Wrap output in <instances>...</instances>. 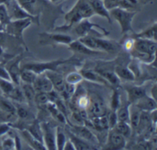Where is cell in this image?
<instances>
[{
	"instance_id": "obj_1",
	"label": "cell",
	"mask_w": 157,
	"mask_h": 150,
	"mask_svg": "<svg viewBox=\"0 0 157 150\" xmlns=\"http://www.w3.org/2000/svg\"><path fill=\"white\" fill-rule=\"evenodd\" d=\"M110 17H113L121 27L122 33L132 31V21L136 12H130L121 7L114 8L109 11Z\"/></svg>"
},
{
	"instance_id": "obj_2",
	"label": "cell",
	"mask_w": 157,
	"mask_h": 150,
	"mask_svg": "<svg viewBox=\"0 0 157 150\" xmlns=\"http://www.w3.org/2000/svg\"><path fill=\"white\" fill-rule=\"evenodd\" d=\"M78 41L85 44L89 48L98 51H110L114 50L115 48V45L110 41L97 38V37L90 36V35L81 37Z\"/></svg>"
},
{
	"instance_id": "obj_3",
	"label": "cell",
	"mask_w": 157,
	"mask_h": 150,
	"mask_svg": "<svg viewBox=\"0 0 157 150\" xmlns=\"http://www.w3.org/2000/svg\"><path fill=\"white\" fill-rule=\"evenodd\" d=\"M67 60H56L50 62H41V63H29L25 64L22 68L29 69L35 72L36 74H41L44 73L47 70H56L58 66L64 64Z\"/></svg>"
},
{
	"instance_id": "obj_4",
	"label": "cell",
	"mask_w": 157,
	"mask_h": 150,
	"mask_svg": "<svg viewBox=\"0 0 157 150\" xmlns=\"http://www.w3.org/2000/svg\"><path fill=\"white\" fill-rule=\"evenodd\" d=\"M31 24H32L31 18H19L13 21L10 20V21L6 25V31L11 35L21 37L22 35L23 31L30 26Z\"/></svg>"
},
{
	"instance_id": "obj_5",
	"label": "cell",
	"mask_w": 157,
	"mask_h": 150,
	"mask_svg": "<svg viewBox=\"0 0 157 150\" xmlns=\"http://www.w3.org/2000/svg\"><path fill=\"white\" fill-rule=\"evenodd\" d=\"M133 47L137 53L152 56L156 53V42L153 40L139 38L133 43Z\"/></svg>"
},
{
	"instance_id": "obj_6",
	"label": "cell",
	"mask_w": 157,
	"mask_h": 150,
	"mask_svg": "<svg viewBox=\"0 0 157 150\" xmlns=\"http://www.w3.org/2000/svg\"><path fill=\"white\" fill-rule=\"evenodd\" d=\"M32 84L36 93H38V92L48 93L54 90L52 82L44 73L37 75L36 78Z\"/></svg>"
},
{
	"instance_id": "obj_7",
	"label": "cell",
	"mask_w": 157,
	"mask_h": 150,
	"mask_svg": "<svg viewBox=\"0 0 157 150\" xmlns=\"http://www.w3.org/2000/svg\"><path fill=\"white\" fill-rule=\"evenodd\" d=\"M44 74L48 77L53 85V88L55 91L61 93L64 90L65 86V80L60 73H57L56 70H47Z\"/></svg>"
},
{
	"instance_id": "obj_8",
	"label": "cell",
	"mask_w": 157,
	"mask_h": 150,
	"mask_svg": "<svg viewBox=\"0 0 157 150\" xmlns=\"http://www.w3.org/2000/svg\"><path fill=\"white\" fill-rule=\"evenodd\" d=\"M43 131V142L46 149L55 150L56 148V142H55V134L52 132L51 127L47 123L42 125Z\"/></svg>"
},
{
	"instance_id": "obj_9",
	"label": "cell",
	"mask_w": 157,
	"mask_h": 150,
	"mask_svg": "<svg viewBox=\"0 0 157 150\" xmlns=\"http://www.w3.org/2000/svg\"><path fill=\"white\" fill-rule=\"evenodd\" d=\"M108 143L112 148L121 149L126 145V138L115 131L113 129H110L108 135Z\"/></svg>"
},
{
	"instance_id": "obj_10",
	"label": "cell",
	"mask_w": 157,
	"mask_h": 150,
	"mask_svg": "<svg viewBox=\"0 0 157 150\" xmlns=\"http://www.w3.org/2000/svg\"><path fill=\"white\" fill-rule=\"evenodd\" d=\"M133 104L141 111L151 112L156 110V100L153 97L147 96V94L144 95Z\"/></svg>"
},
{
	"instance_id": "obj_11",
	"label": "cell",
	"mask_w": 157,
	"mask_h": 150,
	"mask_svg": "<svg viewBox=\"0 0 157 150\" xmlns=\"http://www.w3.org/2000/svg\"><path fill=\"white\" fill-rule=\"evenodd\" d=\"M72 11L75 12V13L78 15V17H79L81 20L90 18L95 14L90 4L86 2H78V4H77V6L72 9Z\"/></svg>"
},
{
	"instance_id": "obj_12",
	"label": "cell",
	"mask_w": 157,
	"mask_h": 150,
	"mask_svg": "<svg viewBox=\"0 0 157 150\" xmlns=\"http://www.w3.org/2000/svg\"><path fill=\"white\" fill-rule=\"evenodd\" d=\"M72 131L75 133L74 134H75L81 139H84V140L90 141V142H98L96 136L92 133V132L87 127L84 126V125L73 126Z\"/></svg>"
},
{
	"instance_id": "obj_13",
	"label": "cell",
	"mask_w": 157,
	"mask_h": 150,
	"mask_svg": "<svg viewBox=\"0 0 157 150\" xmlns=\"http://www.w3.org/2000/svg\"><path fill=\"white\" fill-rule=\"evenodd\" d=\"M90 6H91L94 13L104 17L108 20L109 22L111 23V17H110V12L105 7L103 0H93L90 2Z\"/></svg>"
},
{
	"instance_id": "obj_14",
	"label": "cell",
	"mask_w": 157,
	"mask_h": 150,
	"mask_svg": "<svg viewBox=\"0 0 157 150\" xmlns=\"http://www.w3.org/2000/svg\"><path fill=\"white\" fill-rule=\"evenodd\" d=\"M127 94H128V101L130 103L133 104L139 99L147 94L145 88L139 86H134L127 88Z\"/></svg>"
},
{
	"instance_id": "obj_15",
	"label": "cell",
	"mask_w": 157,
	"mask_h": 150,
	"mask_svg": "<svg viewBox=\"0 0 157 150\" xmlns=\"http://www.w3.org/2000/svg\"><path fill=\"white\" fill-rule=\"evenodd\" d=\"M70 48L73 51L76 52V53L83 54H89V55H93L97 54H100L101 51H98L92 50V49L89 48L88 47L81 43L80 41H72L69 44Z\"/></svg>"
},
{
	"instance_id": "obj_16",
	"label": "cell",
	"mask_w": 157,
	"mask_h": 150,
	"mask_svg": "<svg viewBox=\"0 0 157 150\" xmlns=\"http://www.w3.org/2000/svg\"><path fill=\"white\" fill-rule=\"evenodd\" d=\"M81 74L82 75L83 78L88 80V81L95 82L97 84H104V85H110L98 71H93L89 70H82L81 71Z\"/></svg>"
},
{
	"instance_id": "obj_17",
	"label": "cell",
	"mask_w": 157,
	"mask_h": 150,
	"mask_svg": "<svg viewBox=\"0 0 157 150\" xmlns=\"http://www.w3.org/2000/svg\"><path fill=\"white\" fill-rule=\"evenodd\" d=\"M18 6L25 12L33 16L38 9V0H16Z\"/></svg>"
},
{
	"instance_id": "obj_18",
	"label": "cell",
	"mask_w": 157,
	"mask_h": 150,
	"mask_svg": "<svg viewBox=\"0 0 157 150\" xmlns=\"http://www.w3.org/2000/svg\"><path fill=\"white\" fill-rule=\"evenodd\" d=\"M79 24L77 25L75 31H76V33L78 35L82 36H85L87 35V34L90 32V31H91L92 28L93 27H98V28H102L101 26L98 25V24H93V23L90 22L87 18H84L82 19L81 21H80Z\"/></svg>"
},
{
	"instance_id": "obj_19",
	"label": "cell",
	"mask_w": 157,
	"mask_h": 150,
	"mask_svg": "<svg viewBox=\"0 0 157 150\" xmlns=\"http://www.w3.org/2000/svg\"><path fill=\"white\" fill-rule=\"evenodd\" d=\"M69 137L70 140L71 141L72 143L75 145V150H89V149H94L95 148L92 147L90 144L87 143V141L81 138L78 137L75 134L71 133H69Z\"/></svg>"
},
{
	"instance_id": "obj_20",
	"label": "cell",
	"mask_w": 157,
	"mask_h": 150,
	"mask_svg": "<svg viewBox=\"0 0 157 150\" xmlns=\"http://www.w3.org/2000/svg\"><path fill=\"white\" fill-rule=\"evenodd\" d=\"M115 73L119 78L126 80L128 81H133L135 80V75L130 70L129 67H124L122 66H118L115 68Z\"/></svg>"
},
{
	"instance_id": "obj_21",
	"label": "cell",
	"mask_w": 157,
	"mask_h": 150,
	"mask_svg": "<svg viewBox=\"0 0 157 150\" xmlns=\"http://www.w3.org/2000/svg\"><path fill=\"white\" fill-rule=\"evenodd\" d=\"M88 107H90V112L94 117L103 116L106 113L105 107L101 101L94 100L91 103L90 102Z\"/></svg>"
},
{
	"instance_id": "obj_22",
	"label": "cell",
	"mask_w": 157,
	"mask_h": 150,
	"mask_svg": "<svg viewBox=\"0 0 157 150\" xmlns=\"http://www.w3.org/2000/svg\"><path fill=\"white\" fill-rule=\"evenodd\" d=\"M113 129L125 138L130 137L132 133V128L130 123L123 121H118Z\"/></svg>"
},
{
	"instance_id": "obj_23",
	"label": "cell",
	"mask_w": 157,
	"mask_h": 150,
	"mask_svg": "<svg viewBox=\"0 0 157 150\" xmlns=\"http://www.w3.org/2000/svg\"><path fill=\"white\" fill-rule=\"evenodd\" d=\"M140 113L141 110L138 107H136L134 104L133 105V110H131L130 104V125L132 129H136L137 128V126L140 122Z\"/></svg>"
},
{
	"instance_id": "obj_24",
	"label": "cell",
	"mask_w": 157,
	"mask_h": 150,
	"mask_svg": "<svg viewBox=\"0 0 157 150\" xmlns=\"http://www.w3.org/2000/svg\"><path fill=\"white\" fill-rule=\"evenodd\" d=\"M22 133L23 136H24L25 140L28 142V143L30 145V146H32L33 148H35V149H46L44 144L41 143L38 140H37L35 138H34L28 130H24Z\"/></svg>"
},
{
	"instance_id": "obj_25",
	"label": "cell",
	"mask_w": 157,
	"mask_h": 150,
	"mask_svg": "<svg viewBox=\"0 0 157 150\" xmlns=\"http://www.w3.org/2000/svg\"><path fill=\"white\" fill-rule=\"evenodd\" d=\"M130 104L124 106V107H118L116 110L117 116L118 121H123L130 123Z\"/></svg>"
},
{
	"instance_id": "obj_26",
	"label": "cell",
	"mask_w": 157,
	"mask_h": 150,
	"mask_svg": "<svg viewBox=\"0 0 157 150\" xmlns=\"http://www.w3.org/2000/svg\"><path fill=\"white\" fill-rule=\"evenodd\" d=\"M98 72L111 85H118L120 84L119 77L114 72L104 70H99Z\"/></svg>"
},
{
	"instance_id": "obj_27",
	"label": "cell",
	"mask_w": 157,
	"mask_h": 150,
	"mask_svg": "<svg viewBox=\"0 0 157 150\" xmlns=\"http://www.w3.org/2000/svg\"><path fill=\"white\" fill-rule=\"evenodd\" d=\"M47 106L48 110L56 120L61 122V123H66V116L57 108L55 104H53V103L50 102L47 104Z\"/></svg>"
},
{
	"instance_id": "obj_28",
	"label": "cell",
	"mask_w": 157,
	"mask_h": 150,
	"mask_svg": "<svg viewBox=\"0 0 157 150\" xmlns=\"http://www.w3.org/2000/svg\"><path fill=\"white\" fill-rule=\"evenodd\" d=\"M36 73L32 70H29V69L22 68V70L20 71V80L23 81L25 84H31L34 82L35 79L37 77Z\"/></svg>"
},
{
	"instance_id": "obj_29",
	"label": "cell",
	"mask_w": 157,
	"mask_h": 150,
	"mask_svg": "<svg viewBox=\"0 0 157 150\" xmlns=\"http://www.w3.org/2000/svg\"><path fill=\"white\" fill-rule=\"evenodd\" d=\"M22 93L25 96V99H26L29 102L34 101L35 94H36V91L34 89L32 84L25 83L24 85L22 86Z\"/></svg>"
},
{
	"instance_id": "obj_30",
	"label": "cell",
	"mask_w": 157,
	"mask_h": 150,
	"mask_svg": "<svg viewBox=\"0 0 157 150\" xmlns=\"http://www.w3.org/2000/svg\"><path fill=\"white\" fill-rule=\"evenodd\" d=\"M28 131L31 133L32 136L34 138L38 140L39 142H41V143L44 144L43 142V134L42 131H41V129L40 127L39 124L38 123H33L30 126V128L28 129Z\"/></svg>"
},
{
	"instance_id": "obj_31",
	"label": "cell",
	"mask_w": 157,
	"mask_h": 150,
	"mask_svg": "<svg viewBox=\"0 0 157 150\" xmlns=\"http://www.w3.org/2000/svg\"><path fill=\"white\" fill-rule=\"evenodd\" d=\"M55 142H56L57 149L63 150L66 142V137L64 133L59 128L57 129L56 134H55Z\"/></svg>"
},
{
	"instance_id": "obj_32",
	"label": "cell",
	"mask_w": 157,
	"mask_h": 150,
	"mask_svg": "<svg viewBox=\"0 0 157 150\" xmlns=\"http://www.w3.org/2000/svg\"><path fill=\"white\" fill-rule=\"evenodd\" d=\"M0 108L3 111L6 112L8 113H10V114H14L15 113V111H16V109H15V106L10 101L5 99H0Z\"/></svg>"
},
{
	"instance_id": "obj_33",
	"label": "cell",
	"mask_w": 157,
	"mask_h": 150,
	"mask_svg": "<svg viewBox=\"0 0 157 150\" xmlns=\"http://www.w3.org/2000/svg\"><path fill=\"white\" fill-rule=\"evenodd\" d=\"M83 79L84 78H83L81 73H75V72H73V73H70L69 74H67L64 80H65V82L67 83V84L76 85V84H79Z\"/></svg>"
},
{
	"instance_id": "obj_34",
	"label": "cell",
	"mask_w": 157,
	"mask_h": 150,
	"mask_svg": "<svg viewBox=\"0 0 157 150\" xmlns=\"http://www.w3.org/2000/svg\"><path fill=\"white\" fill-rule=\"evenodd\" d=\"M15 86L13 85L12 81H7V80H4L0 78V90L8 96L12 90L14 89Z\"/></svg>"
},
{
	"instance_id": "obj_35",
	"label": "cell",
	"mask_w": 157,
	"mask_h": 150,
	"mask_svg": "<svg viewBox=\"0 0 157 150\" xmlns=\"http://www.w3.org/2000/svg\"><path fill=\"white\" fill-rule=\"evenodd\" d=\"M34 101L40 105H47L48 103L51 102L48 93H44V92L36 93Z\"/></svg>"
},
{
	"instance_id": "obj_36",
	"label": "cell",
	"mask_w": 157,
	"mask_h": 150,
	"mask_svg": "<svg viewBox=\"0 0 157 150\" xmlns=\"http://www.w3.org/2000/svg\"><path fill=\"white\" fill-rule=\"evenodd\" d=\"M10 16L5 4H0V22L5 26L10 21Z\"/></svg>"
},
{
	"instance_id": "obj_37",
	"label": "cell",
	"mask_w": 157,
	"mask_h": 150,
	"mask_svg": "<svg viewBox=\"0 0 157 150\" xmlns=\"http://www.w3.org/2000/svg\"><path fill=\"white\" fill-rule=\"evenodd\" d=\"M50 37L52 40H54V41L58 43H61V44H69L71 42L73 41L71 37L68 36V35L57 34V35H50Z\"/></svg>"
},
{
	"instance_id": "obj_38",
	"label": "cell",
	"mask_w": 157,
	"mask_h": 150,
	"mask_svg": "<svg viewBox=\"0 0 157 150\" xmlns=\"http://www.w3.org/2000/svg\"><path fill=\"white\" fill-rule=\"evenodd\" d=\"M8 96L9 97H11L12 99H13L14 100L18 101V102H21L22 100H24L25 96L23 95L22 90H20L18 87H14V89L12 90V91L9 93Z\"/></svg>"
},
{
	"instance_id": "obj_39",
	"label": "cell",
	"mask_w": 157,
	"mask_h": 150,
	"mask_svg": "<svg viewBox=\"0 0 157 150\" xmlns=\"http://www.w3.org/2000/svg\"><path fill=\"white\" fill-rule=\"evenodd\" d=\"M120 102H121V99H120V93L116 90L113 91L111 98V107L114 111H116L118 107H120Z\"/></svg>"
},
{
	"instance_id": "obj_40",
	"label": "cell",
	"mask_w": 157,
	"mask_h": 150,
	"mask_svg": "<svg viewBox=\"0 0 157 150\" xmlns=\"http://www.w3.org/2000/svg\"><path fill=\"white\" fill-rule=\"evenodd\" d=\"M2 145L4 149L10 150V149H15V148H15V139L12 137H9L5 139L4 140L2 141Z\"/></svg>"
},
{
	"instance_id": "obj_41",
	"label": "cell",
	"mask_w": 157,
	"mask_h": 150,
	"mask_svg": "<svg viewBox=\"0 0 157 150\" xmlns=\"http://www.w3.org/2000/svg\"><path fill=\"white\" fill-rule=\"evenodd\" d=\"M90 102V99L86 95H81V96H80L78 97V101H77L78 107L81 109H86L87 107H88Z\"/></svg>"
},
{
	"instance_id": "obj_42",
	"label": "cell",
	"mask_w": 157,
	"mask_h": 150,
	"mask_svg": "<svg viewBox=\"0 0 157 150\" xmlns=\"http://www.w3.org/2000/svg\"><path fill=\"white\" fill-rule=\"evenodd\" d=\"M108 118V123H109V129H113L118 122L117 116V113L115 111L111 112L110 114L107 116Z\"/></svg>"
},
{
	"instance_id": "obj_43",
	"label": "cell",
	"mask_w": 157,
	"mask_h": 150,
	"mask_svg": "<svg viewBox=\"0 0 157 150\" xmlns=\"http://www.w3.org/2000/svg\"><path fill=\"white\" fill-rule=\"evenodd\" d=\"M0 78L12 81V78H11L10 74H9V70H7L6 68L2 67H0Z\"/></svg>"
},
{
	"instance_id": "obj_44",
	"label": "cell",
	"mask_w": 157,
	"mask_h": 150,
	"mask_svg": "<svg viewBox=\"0 0 157 150\" xmlns=\"http://www.w3.org/2000/svg\"><path fill=\"white\" fill-rule=\"evenodd\" d=\"M15 112L17 113L18 116H19L20 118H21V119H25V118H26L28 116H29V113H28V111L22 107H17V110Z\"/></svg>"
},
{
	"instance_id": "obj_45",
	"label": "cell",
	"mask_w": 157,
	"mask_h": 150,
	"mask_svg": "<svg viewBox=\"0 0 157 150\" xmlns=\"http://www.w3.org/2000/svg\"><path fill=\"white\" fill-rule=\"evenodd\" d=\"M63 150H75V145L72 143L71 141H66L64 148H63Z\"/></svg>"
},
{
	"instance_id": "obj_46",
	"label": "cell",
	"mask_w": 157,
	"mask_h": 150,
	"mask_svg": "<svg viewBox=\"0 0 157 150\" xmlns=\"http://www.w3.org/2000/svg\"><path fill=\"white\" fill-rule=\"evenodd\" d=\"M9 129V127L7 124H2L0 126V136H2L3 134L7 133Z\"/></svg>"
},
{
	"instance_id": "obj_47",
	"label": "cell",
	"mask_w": 157,
	"mask_h": 150,
	"mask_svg": "<svg viewBox=\"0 0 157 150\" xmlns=\"http://www.w3.org/2000/svg\"><path fill=\"white\" fill-rule=\"evenodd\" d=\"M133 43L134 42H132L131 41H128L126 42V49H127V50H130V49H131L132 47H133Z\"/></svg>"
},
{
	"instance_id": "obj_48",
	"label": "cell",
	"mask_w": 157,
	"mask_h": 150,
	"mask_svg": "<svg viewBox=\"0 0 157 150\" xmlns=\"http://www.w3.org/2000/svg\"><path fill=\"white\" fill-rule=\"evenodd\" d=\"M4 40V34L2 33V32H0V44Z\"/></svg>"
},
{
	"instance_id": "obj_49",
	"label": "cell",
	"mask_w": 157,
	"mask_h": 150,
	"mask_svg": "<svg viewBox=\"0 0 157 150\" xmlns=\"http://www.w3.org/2000/svg\"><path fill=\"white\" fill-rule=\"evenodd\" d=\"M51 2H54V3H56V2H59L60 0H50Z\"/></svg>"
},
{
	"instance_id": "obj_50",
	"label": "cell",
	"mask_w": 157,
	"mask_h": 150,
	"mask_svg": "<svg viewBox=\"0 0 157 150\" xmlns=\"http://www.w3.org/2000/svg\"><path fill=\"white\" fill-rule=\"evenodd\" d=\"M2 49L1 46H0V56L2 55Z\"/></svg>"
}]
</instances>
